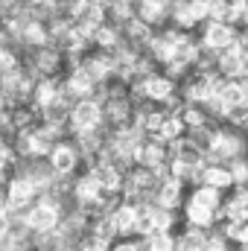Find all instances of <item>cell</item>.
I'll return each mask as SVG.
<instances>
[{
    "instance_id": "obj_1",
    "label": "cell",
    "mask_w": 248,
    "mask_h": 251,
    "mask_svg": "<svg viewBox=\"0 0 248 251\" xmlns=\"http://www.w3.org/2000/svg\"><path fill=\"white\" fill-rule=\"evenodd\" d=\"M64 216H67V210H64L56 199H50V196L44 193V196H41L38 201H32L24 213H18L15 222H18L21 228H26L29 234H47V231H56V228L62 225Z\"/></svg>"
},
{
    "instance_id": "obj_2",
    "label": "cell",
    "mask_w": 248,
    "mask_h": 251,
    "mask_svg": "<svg viewBox=\"0 0 248 251\" xmlns=\"http://www.w3.org/2000/svg\"><path fill=\"white\" fill-rule=\"evenodd\" d=\"M243 155H246V134H243L240 128H234V126H228V123L219 120L216 128H213L210 143H207V158L228 164V161L243 158Z\"/></svg>"
},
{
    "instance_id": "obj_3",
    "label": "cell",
    "mask_w": 248,
    "mask_h": 251,
    "mask_svg": "<svg viewBox=\"0 0 248 251\" xmlns=\"http://www.w3.org/2000/svg\"><path fill=\"white\" fill-rule=\"evenodd\" d=\"M56 140H59V137H56L47 126H38V128H26V131H15V134H12V146H15V152L21 155V161L47 158Z\"/></svg>"
},
{
    "instance_id": "obj_4",
    "label": "cell",
    "mask_w": 248,
    "mask_h": 251,
    "mask_svg": "<svg viewBox=\"0 0 248 251\" xmlns=\"http://www.w3.org/2000/svg\"><path fill=\"white\" fill-rule=\"evenodd\" d=\"M105 128V111L99 100H76L70 105L67 117V134H85V131H99Z\"/></svg>"
},
{
    "instance_id": "obj_5",
    "label": "cell",
    "mask_w": 248,
    "mask_h": 251,
    "mask_svg": "<svg viewBox=\"0 0 248 251\" xmlns=\"http://www.w3.org/2000/svg\"><path fill=\"white\" fill-rule=\"evenodd\" d=\"M161 176H164V173H158V170L131 164V167L125 170V178H123V196L131 199V201H152L155 190L161 184Z\"/></svg>"
},
{
    "instance_id": "obj_6",
    "label": "cell",
    "mask_w": 248,
    "mask_h": 251,
    "mask_svg": "<svg viewBox=\"0 0 248 251\" xmlns=\"http://www.w3.org/2000/svg\"><path fill=\"white\" fill-rule=\"evenodd\" d=\"M237 38H240V26H234L228 21H204L198 26V44H201L204 53H213V56L234 47Z\"/></svg>"
},
{
    "instance_id": "obj_7",
    "label": "cell",
    "mask_w": 248,
    "mask_h": 251,
    "mask_svg": "<svg viewBox=\"0 0 248 251\" xmlns=\"http://www.w3.org/2000/svg\"><path fill=\"white\" fill-rule=\"evenodd\" d=\"M47 164H50V170L59 176V178H73V176H79V167H82V152H79V146H76V140L67 134V137H59L56 143H53V149H50V155H47Z\"/></svg>"
},
{
    "instance_id": "obj_8",
    "label": "cell",
    "mask_w": 248,
    "mask_h": 251,
    "mask_svg": "<svg viewBox=\"0 0 248 251\" xmlns=\"http://www.w3.org/2000/svg\"><path fill=\"white\" fill-rule=\"evenodd\" d=\"M178 216L158 207L155 201H137V237H152L158 231H175Z\"/></svg>"
},
{
    "instance_id": "obj_9",
    "label": "cell",
    "mask_w": 248,
    "mask_h": 251,
    "mask_svg": "<svg viewBox=\"0 0 248 251\" xmlns=\"http://www.w3.org/2000/svg\"><path fill=\"white\" fill-rule=\"evenodd\" d=\"M26 62L35 70V76H53V79H62L64 73H67V67H70V59L64 56L56 44L29 50L26 53Z\"/></svg>"
},
{
    "instance_id": "obj_10",
    "label": "cell",
    "mask_w": 248,
    "mask_h": 251,
    "mask_svg": "<svg viewBox=\"0 0 248 251\" xmlns=\"http://www.w3.org/2000/svg\"><path fill=\"white\" fill-rule=\"evenodd\" d=\"M3 193H6V204H9V210H12V216H18V213H24L32 201H38L44 193L35 187L24 173H18V176H12L6 184H3Z\"/></svg>"
},
{
    "instance_id": "obj_11",
    "label": "cell",
    "mask_w": 248,
    "mask_h": 251,
    "mask_svg": "<svg viewBox=\"0 0 248 251\" xmlns=\"http://www.w3.org/2000/svg\"><path fill=\"white\" fill-rule=\"evenodd\" d=\"M204 21H210L207 15V0H173V15H170V24L178 26V29H198Z\"/></svg>"
},
{
    "instance_id": "obj_12",
    "label": "cell",
    "mask_w": 248,
    "mask_h": 251,
    "mask_svg": "<svg viewBox=\"0 0 248 251\" xmlns=\"http://www.w3.org/2000/svg\"><path fill=\"white\" fill-rule=\"evenodd\" d=\"M64 82V91H67V97L76 102V100H99V82L82 67V64H70L67 67V73L62 76Z\"/></svg>"
},
{
    "instance_id": "obj_13",
    "label": "cell",
    "mask_w": 248,
    "mask_h": 251,
    "mask_svg": "<svg viewBox=\"0 0 248 251\" xmlns=\"http://www.w3.org/2000/svg\"><path fill=\"white\" fill-rule=\"evenodd\" d=\"M38 126H44V111L32 100H15L3 128H9L15 134V131H26V128H38Z\"/></svg>"
},
{
    "instance_id": "obj_14",
    "label": "cell",
    "mask_w": 248,
    "mask_h": 251,
    "mask_svg": "<svg viewBox=\"0 0 248 251\" xmlns=\"http://www.w3.org/2000/svg\"><path fill=\"white\" fill-rule=\"evenodd\" d=\"M187 184L184 181H178V178H173V176H161V184L155 190V196H152V201L158 204V207H164V210H181V204L187 201Z\"/></svg>"
},
{
    "instance_id": "obj_15",
    "label": "cell",
    "mask_w": 248,
    "mask_h": 251,
    "mask_svg": "<svg viewBox=\"0 0 248 251\" xmlns=\"http://www.w3.org/2000/svg\"><path fill=\"white\" fill-rule=\"evenodd\" d=\"M181 222L190 225V228H204V231H213L216 228V222H219V213L213 210V207H207V204H201L198 199H187L184 204H181Z\"/></svg>"
},
{
    "instance_id": "obj_16",
    "label": "cell",
    "mask_w": 248,
    "mask_h": 251,
    "mask_svg": "<svg viewBox=\"0 0 248 251\" xmlns=\"http://www.w3.org/2000/svg\"><path fill=\"white\" fill-rule=\"evenodd\" d=\"M111 222H114V231L117 237H137V201L131 199H120L111 210H108Z\"/></svg>"
},
{
    "instance_id": "obj_17",
    "label": "cell",
    "mask_w": 248,
    "mask_h": 251,
    "mask_svg": "<svg viewBox=\"0 0 248 251\" xmlns=\"http://www.w3.org/2000/svg\"><path fill=\"white\" fill-rule=\"evenodd\" d=\"M134 15H137L143 24H149L152 29H161V26H167V24H170L173 0H140V3H137V9H134Z\"/></svg>"
},
{
    "instance_id": "obj_18",
    "label": "cell",
    "mask_w": 248,
    "mask_h": 251,
    "mask_svg": "<svg viewBox=\"0 0 248 251\" xmlns=\"http://www.w3.org/2000/svg\"><path fill=\"white\" fill-rule=\"evenodd\" d=\"M216 73L225 76V79H246L248 76V67H246V56H243V47L240 41L228 50H222L216 56Z\"/></svg>"
},
{
    "instance_id": "obj_19",
    "label": "cell",
    "mask_w": 248,
    "mask_h": 251,
    "mask_svg": "<svg viewBox=\"0 0 248 251\" xmlns=\"http://www.w3.org/2000/svg\"><path fill=\"white\" fill-rule=\"evenodd\" d=\"M198 184L216 187V190H222V193L234 190L231 167H228V164H222V161H210V158H207V164H204V167H201V173H198Z\"/></svg>"
},
{
    "instance_id": "obj_20",
    "label": "cell",
    "mask_w": 248,
    "mask_h": 251,
    "mask_svg": "<svg viewBox=\"0 0 248 251\" xmlns=\"http://www.w3.org/2000/svg\"><path fill=\"white\" fill-rule=\"evenodd\" d=\"M175 114H178V120L184 123L187 134L196 131V128H204V126L216 123V117H213L204 105H198V102H184L181 108H175Z\"/></svg>"
},
{
    "instance_id": "obj_21",
    "label": "cell",
    "mask_w": 248,
    "mask_h": 251,
    "mask_svg": "<svg viewBox=\"0 0 248 251\" xmlns=\"http://www.w3.org/2000/svg\"><path fill=\"white\" fill-rule=\"evenodd\" d=\"M219 219H234V222H248V187H234L231 196H225Z\"/></svg>"
},
{
    "instance_id": "obj_22",
    "label": "cell",
    "mask_w": 248,
    "mask_h": 251,
    "mask_svg": "<svg viewBox=\"0 0 248 251\" xmlns=\"http://www.w3.org/2000/svg\"><path fill=\"white\" fill-rule=\"evenodd\" d=\"M207 237H210V231L184 225V231H181V234H175V240H178V251H204Z\"/></svg>"
},
{
    "instance_id": "obj_23",
    "label": "cell",
    "mask_w": 248,
    "mask_h": 251,
    "mask_svg": "<svg viewBox=\"0 0 248 251\" xmlns=\"http://www.w3.org/2000/svg\"><path fill=\"white\" fill-rule=\"evenodd\" d=\"M228 167H231V176H234V187H248V161H246V155L228 161Z\"/></svg>"
},
{
    "instance_id": "obj_24",
    "label": "cell",
    "mask_w": 248,
    "mask_h": 251,
    "mask_svg": "<svg viewBox=\"0 0 248 251\" xmlns=\"http://www.w3.org/2000/svg\"><path fill=\"white\" fill-rule=\"evenodd\" d=\"M222 123L234 126V128H240V131H248V105H240V108H231L228 114H225V120Z\"/></svg>"
},
{
    "instance_id": "obj_25",
    "label": "cell",
    "mask_w": 248,
    "mask_h": 251,
    "mask_svg": "<svg viewBox=\"0 0 248 251\" xmlns=\"http://www.w3.org/2000/svg\"><path fill=\"white\" fill-rule=\"evenodd\" d=\"M108 251H143V237H117Z\"/></svg>"
},
{
    "instance_id": "obj_26",
    "label": "cell",
    "mask_w": 248,
    "mask_h": 251,
    "mask_svg": "<svg viewBox=\"0 0 248 251\" xmlns=\"http://www.w3.org/2000/svg\"><path fill=\"white\" fill-rule=\"evenodd\" d=\"M204 251H231V243H228L222 234H210V237H207V246H204Z\"/></svg>"
},
{
    "instance_id": "obj_27",
    "label": "cell",
    "mask_w": 248,
    "mask_h": 251,
    "mask_svg": "<svg viewBox=\"0 0 248 251\" xmlns=\"http://www.w3.org/2000/svg\"><path fill=\"white\" fill-rule=\"evenodd\" d=\"M76 251H108V243H102V240H97V237H85Z\"/></svg>"
},
{
    "instance_id": "obj_28",
    "label": "cell",
    "mask_w": 248,
    "mask_h": 251,
    "mask_svg": "<svg viewBox=\"0 0 248 251\" xmlns=\"http://www.w3.org/2000/svg\"><path fill=\"white\" fill-rule=\"evenodd\" d=\"M9 108H12V100L0 91V126H6V117H9Z\"/></svg>"
},
{
    "instance_id": "obj_29",
    "label": "cell",
    "mask_w": 248,
    "mask_h": 251,
    "mask_svg": "<svg viewBox=\"0 0 248 251\" xmlns=\"http://www.w3.org/2000/svg\"><path fill=\"white\" fill-rule=\"evenodd\" d=\"M12 225H15V216H12L9 210H0V237H3Z\"/></svg>"
},
{
    "instance_id": "obj_30",
    "label": "cell",
    "mask_w": 248,
    "mask_h": 251,
    "mask_svg": "<svg viewBox=\"0 0 248 251\" xmlns=\"http://www.w3.org/2000/svg\"><path fill=\"white\" fill-rule=\"evenodd\" d=\"M231 251H248V246H231Z\"/></svg>"
},
{
    "instance_id": "obj_31",
    "label": "cell",
    "mask_w": 248,
    "mask_h": 251,
    "mask_svg": "<svg viewBox=\"0 0 248 251\" xmlns=\"http://www.w3.org/2000/svg\"><path fill=\"white\" fill-rule=\"evenodd\" d=\"M59 251H76V246H64V249H59Z\"/></svg>"
},
{
    "instance_id": "obj_32",
    "label": "cell",
    "mask_w": 248,
    "mask_h": 251,
    "mask_svg": "<svg viewBox=\"0 0 248 251\" xmlns=\"http://www.w3.org/2000/svg\"><path fill=\"white\" fill-rule=\"evenodd\" d=\"M243 82H246V91H248V76H246V79H243Z\"/></svg>"
},
{
    "instance_id": "obj_33",
    "label": "cell",
    "mask_w": 248,
    "mask_h": 251,
    "mask_svg": "<svg viewBox=\"0 0 248 251\" xmlns=\"http://www.w3.org/2000/svg\"><path fill=\"white\" fill-rule=\"evenodd\" d=\"M29 251H38V249H35V246H32V249H29Z\"/></svg>"
}]
</instances>
